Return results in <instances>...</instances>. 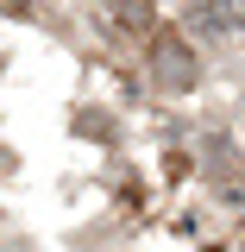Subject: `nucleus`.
Segmentation results:
<instances>
[{"label": "nucleus", "instance_id": "obj_1", "mask_svg": "<svg viewBox=\"0 0 245 252\" xmlns=\"http://www.w3.org/2000/svg\"><path fill=\"white\" fill-rule=\"evenodd\" d=\"M151 76L163 82V89H189V82H195V51H189L176 32H163V38L151 44Z\"/></svg>", "mask_w": 245, "mask_h": 252}, {"label": "nucleus", "instance_id": "obj_2", "mask_svg": "<svg viewBox=\"0 0 245 252\" xmlns=\"http://www.w3.org/2000/svg\"><path fill=\"white\" fill-rule=\"evenodd\" d=\"M201 26H208V32H226V26H239V0H208Z\"/></svg>", "mask_w": 245, "mask_h": 252}]
</instances>
